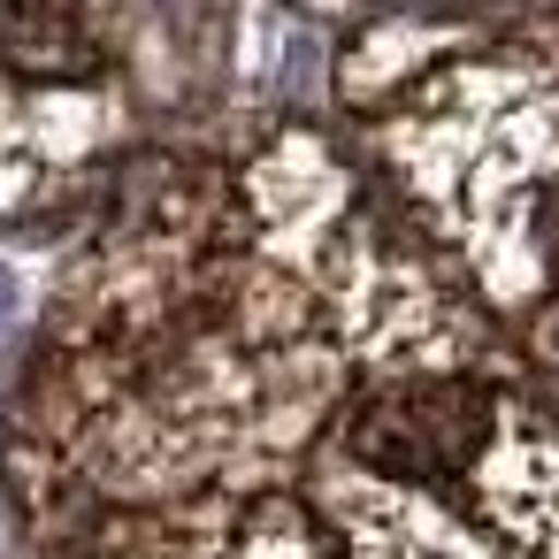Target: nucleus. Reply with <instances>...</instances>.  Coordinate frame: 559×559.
Returning a JSON list of instances; mask_svg holds the SVG:
<instances>
[{
	"label": "nucleus",
	"mask_w": 559,
	"mask_h": 559,
	"mask_svg": "<svg viewBox=\"0 0 559 559\" xmlns=\"http://www.w3.org/2000/svg\"><path fill=\"white\" fill-rule=\"evenodd\" d=\"M337 108L559 421V16L368 24L337 55Z\"/></svg>",
	"instance_id": "nucleus-1"
}]
</instances>
